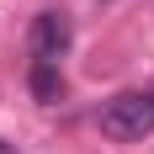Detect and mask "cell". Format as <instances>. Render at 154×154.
<instances>
[{"mask_svg": "<svg viewBox=\"0 0 154 154\" xmlns=\"http://www.w3.org/2000/svg\"><path fill=\"white\" fill-rule=\"evenodd\" d=\"M0 154H16V149H11V143H5V138H0Z\"/></svg>", "mask_w": 154, "mask_h": 154, "instance_id": "cell-4", "label": "cell"}, {"mask_svg": "<svg viewBox=\"0 0 154 154\" xmlns=\"http://www.w3.org/2000/svg\"><path fill=\"white\" fill-rule=\"evenodd\" d=\"M27 43H32L37 59H64V48L75 43V27H69V16H64V11H37V16H32Z\"/></svg>", "mask_w": 154, "mask_h": 154, "instance_id": "cell-2", "label": "cell"}, {"mask_svg": "<svg viewBox=\"0 0 154 154\" xmlns=\"http://www.w3.org/2000/svg\"><path fill=\"white\" fill-rule=\"evenodd\" d=\"M27 91H32V101L53 106V101L64 96V69H59V59H32V69H27Z\"/></svg>", "mask_w": 154, "mask_h": 154, "instance_id": "cell-3", "label": "cell"}, {"mask_svg": "<svg viewBox=\"0 0 154 154\" xmlns=\"http://www.w3.org/2000/svg\"><path fill=\"white\" fill-rule=\"evenodd\" d=\"M101 133L106 138H149L154 133V91H122L101 106Z\"/></svg>", "mask_w": 154, "mask_h": 154, "instance_id": "cell-1", "label": "cell"}]
</instances>
